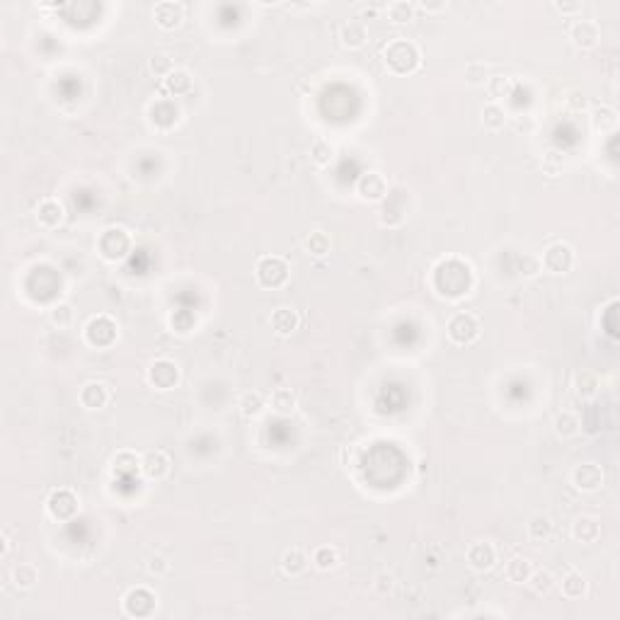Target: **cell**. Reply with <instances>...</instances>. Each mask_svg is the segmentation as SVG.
Here are the masks:
<instances>
[{"label":"cell","instance_id":"6da1fadb","mask_svg":"<svg viewBox=\"0 0 620 620\" xmlns=\"http://www.w3.org/2000/svg\"><path fill=\"white\" fill-rule=\"evenodd\" d=\"M434 276H444L446 281H437L434 288H437L439 296L444 298H463L468 296L475 286V274H472V267L468 262L460 260H446L434 269Z\"/></svg>","mask_w":620,"mask_h":620},{"label":"cell","instance_id":"7a4b0ae2","mask_svg":"<svg viewBox=\"0 0 620 620\" xmlns=\"http://www.w3.org/2000/svg\"><path fill=\"white\" fill-rule=\"evenodd\" d=\"M383 61L395 76H410L422 66V51L412 39L397 36L383 46Z\"/></svg>","mask_w":620,"mask_h":620},{"label":"cell","instance_id":"3957f363","mask_svg":"<svg viewBox=\"0 0 620 620\" xmlns=\"http://www.w3.org/2000/svg\"><path fill=\"white\" fill-rule=\"evenodd\" d=\"M291 265L281 255H265L255 265V279L262 288H281L288 284Z\"/></svg>","mask_w":620,"mask_h":620},{"label":"cell","instance_id":"277c9868","mask_svg":"<svg viewBox=\"0 0 620 620\" xmlns=\"http://www.w3.org/2000/svg\"><path fill=\"white\" fill-rule=\"evenodd\" d=\"M97 253L107 262H121L131 253V235L124 228H104L97 238Z\"/></svg>","mask_w":620,"mask_h":620},{"label":"cell","instance_id":"5b68a950","mask_svg":"<svg viewBox=\"0 0 620 620\" xmlns=\"http://www.w3.org/2000/svg\"><path fill=\"white\" fill-rule=\"evenodd\" d=\"M83 337L90 347L107 349V347H112L116 342V337H119V327H116V322L109 315H95V317H90L88 325H85Z\"/></svg>","mask_w":620,"mask_h":620},{"label":"cell","instance_id":"8992f818","mask_svg":"<svg viewBox=\"0 0 620 620\" xmlns=\"http://www.w3.org/2000/svg\"><path fill=\"white\" fill-rule=\"evenodd\" d=\"M446 335L453 345L468 347L480 337V320L472 312H456L451 315V320L446 325Z\"/></svg>","mask_w":620,"mask_h":620},{"label":"cell","instance_id":"52a82bcc","mask_svg":"<svg viewBox=\"0 0 620 620\" xmlns=\"http://www.w3.org/2000/svg\"><path fill=\"white\" fill-rule=\"evenodd\" d=\"M121 609L128 618H151L158 609V596L148 586H133L121 599Z\"/></svg>","mask_w":620,"mask_h":620},{"label":"cell","instance_id":"ba28073f","mask_svg":"<svg viewBox=\"0 0 620 620\" xmlns=\"http://www.w3.org/2000/svg\"><path fill=\"white\" fill-rule=\"evenodd\" d=\"M81 512V499L78 494L68 487H59L49 494L46 499V514L54 521H71L76 514Z\"/></svg>","mask_w":620,"mask_h":620},{"label":"cell","instance_id":"9c48e42d","mask_svg":"<svg viewBox=\"0 0 620 620\" xmlns=\"http://www.w3.org/2000/svg\"><path fill=\"white\" fill-rule=\"evenodd\" d=\"M148 383L156 390H173L180 383V366L173 359H156L148 368Z\"/></svg>","mask_w":620,"mask_h":620},{"label":"cell","instance_id":"30bf717a","mask_svg":"<svg viewBox=\"0 0 620 620\" xmlns=\"http://www.w3.org/2000/svg\"><path fill=\"white\" fill-rule=\"evenodd\" d=\"M574 265V250L567 243H555L543 253V267L550 274H567Z\"/></svg>","mask_w":620,"mask_h":620},{"label":"cell","instance_id":"8fae6325","mask_svg":"<svg viewBox=\"0 0 620 620\" xmlns=\"http://www.w3.org/2000/svg\"><path fill=\"white\" fill-rule=\"evenodd\" d=\"M78 400H81L85 410L97 412V410H104L109 405V400H112V390H109V385L102 383V380H90V383H85L81 392H78Z\"/></svg>","mask_w":620,"mask_h":620},{"label":"cell","instance_id":"7c38bea8","mask_svg":"<svg viewBox=\"0 0 620 620\" xmlns=\"http://www.w3.org/2000/svg\"><path fill=\"white\" fill-rule=\"evenodd\" d=\"M604 480L606 475L599 463H579L572 470V484L579 492H596Z\"/></svg>","mask_w":620,"mask_h":620},{"label":"cell","instance_id":"4fadbf2b","mask_svg":"<svg viewBox=\"0 0 620 620\" xmlns=\"http://www.w3.org/2000/svg\"><path fill=\"white\" fill-rule=\"evenodd\" d=\"M465 560H468L470 569H475V572H489L497 562V548L489 540H475V543H470L468 552H465Z\"/></svg>","mask_w":620,"mask_h":620},{"label":"cell","instance_id":"5bb4252c","mask_svg":"<svg viewBox=\"0 0 620 620\" xmlns=\"http://www.w3.org/2000/svg\"><path fill=\"white\" fill-rule=\"evenodd\" d=\"M567 34H569V39H572V44L576 49H584V51L586 49H594L601 39L599 24L591 22V20H574L572 24H569Z\"/></svg>","mask_w":620,"mask_h":620},{"label":"cell","instance_id":"9a60e30c","mask_svg":"<svg viewBox=\"0 0 620 620\" xmlns=\"http://www.w3.org/2000/svg\"><path fill=\"white\" fill-rule=\"evenodd\" d=\"M170 456L165 451H161V448H156V451H146L143 456H141V472H143L148 480H165V477L170 475Z\"/></svg>","mask_w":620,"mask_h":620},{"label":"cell","instance_id":"2e32d148","mask_svg":"<svg viewBox=\"0 0 620 620\" xmlns=\"http://www.w3.org/2000/svg\"><path fill=\"white\" fill-rule=\"evenodd\" d=\"M153 20H156L158 27L165 29V32H173L184 20V5L175 3V0H163V3H158L156 10H153Z\"/></svg>","mask_w":620,"mask_h":620},{"label":"cell","instance_id":"e0dca14e","mask_svg":"<svg viewBox=\"0 0 620 620\" xmlns=\"http://www.w3.org/2000/svg\"><path fill=\"white\" fill-rule=\"evenodd\" d=\"M356 194L364 201H380L388 194V182L380 173H366L361 175L359 184H356Z\"/></svg>","mask_w":620,"mask_h":620},{"label":"cell","instance_id":"ac0fdd59","mask_svg":"<svg viewBox=\"0 0 620 620\" xmlns=\"http://www.w3.org/2000/svg\"><path fill=\"white\" fill-rule=\"evenodd\" d=\"M63 218H66V208L59 199H44L36 206V220H39V225H44L49 230L59 228V225L63 223Z\"/></svg>","mask_w":620,"mask_h":620},{"label":"cell","instance_id":"d6986e66","mask_svg":"<svg viewBox=\"0 0 620 620\" xmlns=\"http://www.w3.org/2000/svg\"><path fill=\"white\" fill-rule=\"evenodd\" d=\"M340 41L345 49H361L368 41V27L364 20H347L340 27Z\"/></svg>","mask_w":620,"mask_h":620},{"label":"cell","instance_id":"ffe728a7","mask_svg":"<svg viewBox=\"0 0 620 620\" xmlns=\"http://www.w3.org/2000/svg\"><path fill=\"white\" fill-rule=\"evenodd\" d=\"M269 325L279 337H291L300 327V315L293 308H276L269 317Z\"/></svg>","mask_w":620,"mask_h":620},{"label":"cell","instance_id":"44dd1931","mask_svg":"<svg viewBox=\"0 0 620 620\" xmlns=\"http://www.w3.org/2000/svg\"><path fill=\"white\" fill-rule=\"evenodd\" d=\"M572 538L579 543H596L601 538V521L596 517H579L572 524Z\"/></svg>","mask_w":620,"mask_h":620},{"label":"cell","instance_id":"7402d4cb","mask_svg":"<svg viewBox=\"0 0 620 620\" xmlns=\"http://www.w3.org/2000/svg\"><path fill=\"white\" fill-rule=\"evenodd\" d=\"M10 581L15 589L27 591V589H32L36 581H39V569H36L32 562H17L15 567L10 569Z\"/></svg>","mask_w":620,"mask_h":620},{"label":"cell","instance_id":"603a6c76","mask_svg":"<svg viewBox=\"0 0 620 620\" xmlns=\"http://www.w3.org/2000/svg\"><path fill=\"white\" fill-rule=\"evenodd\" d=\"M310 567V557L305 555L300 548H291L284 552V557H281V569H284V574L288 576H300L305 574Z\"/></svg>","mask_w":620,"mask_h":620},{"label":"cell","instance_id":"cb8c5ba5","mask_svg":"<svg viewBox=\"0 0 620 620\" xmlns=\"http://www.w3.org/2000/svg\"><path fill=\"white\" fill-rule=\"evenodd\" d=\"M601 390V378L596 376L594 371H589V368H584V371L576 373L574 378V392L581 397V400H594V397L599 395Z\"/></svg>","mask_w":620,"mask_h":620},{"label":"cell","instance_id":"d4e9b609","mask_svg":"<svg viewBox=\"0 0 620 620\" xmlns=\"http://www.w3.org/2000/svg\"><path fill=\"white\" fill-rule=\"evenodd\" d=\"M586 586H589L586 584V576L581 574V572H576V569H569V572L562 576L560 591H562L564 599L576 601V599H581L586 594Z\"/></svg>","mask_w":620,"mask_h":620},{"label":"cell","instance_id":"484cf974","mask_svg":"<svg viewBox=\"0 0 620 620\" xmlns=\"http://www.w3.org/2000/svg\"><path fill=\"white\" fill-rule=\"evenodd\" d=\"M192 76H189V71L184 68H175L173 73H170L168 78L163 81V90L170 92L173 97H180V95H187L189 90H192Z\"/></svg>","mask_w":620,"mask_h":620},{"label":"cell","instance_id":"4316f807","mask_svg":"<svg viewBox=\"0 0 620 620\" xmlns=\"http://www.w3.org/2000/svg\"><path fill=\"white\" fill-rule=\"evenodd\" d=\"M310 560L320 572H332V569L340 567L342 557H340V550H337L335 545H320V548L312 550Z\"/></svg>","mask_w":620,"mask_h":620},{"label":"cell","instance_id":"83f0119b","mask_svg":"<svg viewBox=\"0 0 620 620\" xmlns=\"http://www.w3.org/2000/svg\"><path fill=\"white\" fill-rule=\"evenodd\" d=\"M552 427H555V434L560 439H574V437H579V432H581V420H579V415L564 410V412L555 417V425Z\"/></svg>","mask_w":620,"mask_h":620},{"label":"cell","instance_id":"f1b7e54d","mask_svg":"<svg viewBox=\"0 0 620 620\" xmlns=\"http://www.w3.org/2000/svg\"><path fill=\"white\" fill-rule=\"evenodd\" d=\"M552 519L548 517V514H536V517L529 519V524H526V536H529L531 540H536V543H543V540H548L552 536Z\"/></svg>","mask_w":620,"mask_h":620},{"label":"cell","instance_id":"f546056e","mask_svg":"<svg viewBox=\"0 0 620 620\" xmlns=\"http://www.w3.org/2000/svg\"><path fill=\"white\" fill-rule=\"evenodd\" d=\"M269 405H272L274 412L291 415L293 410L298 407V395H296V390H291V388H276L272 392V397H269Z\"/></svg>","mask_w":620,"mask_h":620},{"label":"cell","instance_id":"4dcf8cb0","mask_svg":"<svg viewBox=\"0 0 620 620\" xmlns=\"http://www.w3.org/2000/svg\"><path fill=\"white\" fill-rule=\"evenodd\" d=\"M238 410H240V415L245 417V420H255V417H260L262 412H265V397H262V392H257V390L243 392L240 400H238Z\"/></svg>","mask_w":620,"mask_h":620},{"label":"cell","instance_id":"1f68e13d","mask_svg":"<svg viewBox=\"0 0 620 620\" xmlns=\"http://www.w3.org/2000/svg\"><path fill=\"white\" fill-rule=\"evenodd\" d=\"M507 579L514 581V584H526L529 576L533 574V562L529 557H512L507 562V569H504Z\"/></svg>","mask_w":620,"mask_h":620},{"label":"cell","instance_id":"d6a6232c","mask_svg":"<svg viewBox=\"0 0 620 620\" xmlns=\"http://www.w3.org/2000/svg\"><path fill=\"white\" fill-rule=\"evenodd\" d=\"M507 124V112L499 102H489L482 107V126L487 131H502Z\"/></svg>","mask_w":620,"mask_h":620},{"label":"cell","instance_id":"836d02e7","mask_svg":"<svg viewBox=\"0 0 620 620\" xmlns=\"http://www.w3.org/2000/svg\"><path fill=\"white\" fill-rule=\"evenodd\" d=\"M591 121H594V128L601 131V133L616 131V128H618V112L613 107H609V104H601V107L594 109Z\"/></svg>","mask_w":620,"mask_h":620},{"label":"cell","instance_id":"e575fe53","mask_svg":"<svg viewBox=\"0 0 620 620\" xmlns=\"http://www.w3.org/2000/svg\"><path fill=\"white\" fill-rule=\"evenodd\" d=\"M533 594H538V596H550L552 591H555V576H552V572H548V569H533V574L529 576V581H526Z\"/></svg>","mask_w":620,"mask_h":620},{"label":"cell","instance_id":"d590c367","mask_svg":"<svg viewBox=\"0 0 620 620\" xmlns=\"http://www.w3.org/2000/svg\"><path fill=\"white\" fill-rule=\"evenodd\" d=\"M141 470V458L131 451H119L112 458V472L114 475H133Z\"/></svg>","mask_w":620,"mask_h":620},{"label":"cell","instance_id":"8d00e7d4","mask_svg":"<svg viewBox=\"0 0 620 620\" xmlns=\"http://www.w3.org/2000/svg\"><path fill=\"white\" fill-rule=\"evenodd\" d=\"M151 116H153V124L161 126V119H165V126L163 128H170L177 124V119H180V112H177V107L173 102L163 100V102H156L151 107Z\"/></svg>","mask_w":620,"mask_h":620},{"label":"cell","instance_id":"74e56055","mask_svg":"<svg viewBox=\"0 0 620 620\" xmlns=\"http://www.w3.org/2000/svg\"><path fill=\"white\" fill-rule=\"evenodd\" d=\"M330 250H332V240L325 230H315L305 238V253L312 257H327Z\"/></svg>","mask_w":620,"mask_h":620},{"label":"cell","instance_id":"f35d334b","mask_svg":"<svg viewBox=\"0 0 620 620\" xmlns=\"http://www.w3.org/2000/svg\"><path fill=\"white\" fill-rule=\"evenodd\" d=\"M310 158L317 168H327L335 161V146L327 138H315L310 146Z\"/></svg>","mask_w":620,"mask_h":620},{"label":"cell","instance_id":"ab89813d","mask_svg":"<svg viewBox=\"0 0 620 620\" xmlns=\"http://www.w3.org/2000/svg\"><path fill=\"white\" fill-rule=\"evenodd\" d=\"M385 12H388V20L392 24H405L410 22L415 17V3H407V0H395V3H390L388 8H385Z\"/></svg>","mask_w":620,"mask_h":620},{"label":"cell","instance_id":"60d3db41","mask_svg":"<svg viewBox=\"0 0 620 620\" xmlns=\"http://www.w3.org/2000/svg\"><path fill=\"white\" fill-rule=\"evenodd\" d=\"M49 317H51V325L59 330H68L73 320H76V310H73L71 303H66V300H61V303H56L51 308V312H49Z\"/></svg>","mask_w":620,"mask_h":620},{"label":"cell","instance_id":"b9f144b4","mask_svg":"<svg viewBox=\"0 0 620 620\" xmlns=\"http://www.w3.org/2000/svg\"><path fill=\"white\" fill-rule=\"evenodd\" d=\"M148 71L156 78H163V81H165V78H168L170 73L175 71V63L170 61V56H165V54H158V56H153L148 61Z\"/></svg>","mask_w":620,"mask_h":620},{"label":"cell","instance_id":"7bdbcfd3","mask_svg":"<svg viewBox=\"0 0 620 620\" xmlns=\"http://www.w3.org/2000/svg\"><path fill=\"white\" fill-rule=\"evenodd\" d=\"M465 81H468L470 85H484V83H489L487 66L480 63V61H472V63H468V68H465Z\"/></svg>","mask_w":620,"mask_h":620},{"label":"cell","instance_id":"ee69618b","mask_svg":"<svg viewBox=\"0 0 620 620\" xmlns=\"http://www.w3.org/2000/svg\"><path fill=\"white\" fill-rule=\"evenodd\" d=\"M373 589L380 594V596H388L395 589V574L392 572H378L376 574V581H373Z\"/></svg>","mask_w":620,"mask_h":620},{"label":"cell","instance_id":"f6af8a7d","mask_svg":"<svg viewBox=\"0 0 620 620\" xmlns=\"http://www.w3.org/2000/svg\"><path fill=\"white\" fill-rule=\"evenodd\" d=\"M540 168H543V173H545V175L557 177V175L562 173L564 163H562V158L557 156V153H548V156L543 158V163H540Z\"/></svg>","mask_w":620,"mask_h":620},{"label":"cell","instance_id":"bcb514c9","mask_svg":"<svg viewBox=\"0 0 620 620\" xmlns=\"http://www.w3.org/2000/svg\"><path fill=\"white\" fill-rule=\"evenodd\" d=\"M148 572H151V574H156V576L168 574V572H170V562H168V557H163V555H151V557H148Z\"/></svg>","mask_w":620,"mask_h":620},{"label":"cell","instance_id":"7dc6e473","mask_svg":"<svg viewBox=\"0 0 620 620\" xmlns=\"http://www.w3.org/2000/svg\"><path fill=\"white\" fill-rule=\"evenodd\" d=\"M509 90H512V81H509V78H502V76L489 78V92H492V97H497V100L509 95Z\"/></svg>","mask_w":620,"mask_h":620},{"label":"cell","instance_id":"c3c4849f","mask_svg":"<svg viewBox=\"0 0 620 620\" xmlns=\"http://www.w3.org/2000/svg\"><path fill=\"white\" fill-rule=\"evenodd\" d=\"M415 8L422 10V12H429V15H437V12H444L448 5L444 3V0H420Z\"/></svg>","mask_w":620,"mask_h":620},{"label":"cell","instance_id":"681fc988","mask_svg":"<svg viewBox=\"0 0 620 620\" xmlns=\"http://www.w3.org/2000/svg\"><path fill=\"white\" fill-rule=\"evenodd\" d=\"M555 10L562 12V15H579L581 3L579 0H555Z\"/></svg>","mask_w":620,"mask_h":620},{"label":"cell","instance_id":"f907efd6","mask_svg":"<svg viewBox=\"0 0 620 620\" xmlns=\"http://www.w3.org/2000/svg\"><path fill=\"white\" fill-rule=\"evenodd\" d=\"M567 107L574 109V112H581V109L586 107V97L581 95V92H569L567 97Z\"/></svg>","mask_w":620,"mask_h":620},{"label":"cell","instance_id":"816d5d0a","mask_svg":"<svg viewBox=\"0 0 620 620\" xmlns=\"http://www.w3.org/2000/svg\"><path fill=\"white\" fill-rule=\"evenodd\" d=\"M10 552V538H8V533H3V557L8 555Z\"/></svg>","mask_w":620,"mask_h":620},{"label":"cell","instance_id":"f5cc1de1","mask_svg":"<svg viewBox=\"0 0 620 620\" xmlns=\"http://www.w3.org/2000/svg\"><path fill=\"white\" fill-rule=\"evenodd\" d=\"M288 10H308V8H312L310 3H303V5H286Z\"/></svg>","mask_w":620,"mask_h":620}]
</instances>
